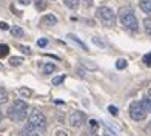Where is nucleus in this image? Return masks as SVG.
I'll return each mask as SVG.
<instances>
[{
	"mask_svg": "<svg viewBox=\"0 0 151 136\" xmlns=\"http://www.w3.org/2000/svg\"><path fill=\"white\" fill-rule=\"evenodd\" d=\"M0 121H2V111H0Z\"/></svg>",
	"mask_w": 151,
	"mask_h": 136,
	"instance_id": "35",
	"label": "nucleus"
},
{
	"mask_svg": "<svg viewBox=\"0 0 151 136\" xmlns=\"http://www.w3.org/2000/svg\"><path fill=\"white\" fill-rule=\"evenodd\" d=\"M68 37H70V40H71V42H74L76 45H77V46H80V48L83 50V51H88V46H86L83 42H82L80 39H77V36H76V34L70 33V34H68Z\"/></svg>",
	"mask_w": 151,
	"mask_h": 136,
	"instance_id": "8",
	"label": "nucleus"
},
{
	"mask_svg": "<svg viewBox=\"0 0 151 136\" xmlns=\"http://www.w3.org/2000/svg\"><path fill=\"white\" fill-rule=\"evenodd\" d=\"M85 2V6H91L93 5V0H83Z\"/></svg>",
	"mask_w": 151,
	"mask_h": 136,
	"instance_id": "33",
	"label": "nucleus"
},
{
	"mask_svg": "<svg viewBox=\"0 0 151 136\" xmlns=\"http://www.w3.org/2000/svg\"><path fill=\"white\" fill-rule=\"evenodd\" d=\"M93 43L97 45V46H100V48H106V43H105L102 39H99V37H93Z\"/></svg>",
	"mask_w": 151,
	"mask_h": 136,
	"instance_id": "20",
	"label": "nucleus"
},
{
	"mask_svg": "<svg viewBox=\"0 0 151 136\" xmlns=\"http://www.w3.org/2000/svg\"><path fill=\"white\" fill-rule=\"evenodd\" d=\"M127 67H128V60L127 59H119L117 62H116V68H117V70H125Z\"/></svg>",
	"mask_w": 151,
	"mask_h": 136,
	"instance_id": "16",
	"label": "nucleus"
},
{
	"mask_svg": "<svg viewBox=\"0 0 151 136\" xmlns=\"http://www.w3.org/2000/svg\"><path fill=\"white\" fill-rule=\"evenodd\" d=\"M0 30H3V31H6V30H9V26H8V23H6V22H0Z\"/></svg>",
	"mask_w": 151,
	"mask_h": 136,
	"instance_id": "29",
	"label": "nucleus"
},
{
	"mask_svg": "<svg viewBox=\"0 0 151 136\" xmlns=\"http://www.w3.org/2000/svg\"><path fill=\"white\" fill-rule=\"evenodd\" d=\"M28 125L32 130H45L46 128V118L39 108H32L28 113Z\"/></svg>",
	"mask_w": 151,
	"mask_h": 136,
	"instance_id": "3",
	"label": "nucleus"
},
{
	"mask_svg": "<svg viewBox=\"0 0 151 136\" xmlns=\"http://www.w3.org/2000/svg\"><path fill=\"white\" fill-rule=\"evenodd\" d=\"M20 136H37V135H34L32 132H28L26 128H23V132L20 133Z\"/></svg>",
	"mask_w": 151,
	"mask_h": 136,
	"instance_id": "28",
	"label": "nucleus"
},
{
	"mask_svg": "<svg viewBox=\"0 0 151 136\" xmlns=\"http://www.w3.org/2000/svg\"><path fill=\"white\" fill-rule=\"evenodd\" d=\"M85 124V114L80 110H76L70 114V125L71 127H82Z\"/></svg>",
	"mask_w": 151,
	"mask_h": 136,
	"instance_id": "6",
	"label": "nucleus"
},
{
	"mask_svg": "<svg viewBox=\"0 0 151 136\" xmlns=\"http://www.w3.org/2000/svg\"><path fill=\"white\" fill-rule=\"evenodd\" d=\"M148 96L151 98V88H150V90H148Z\"/></svg>",
	"mask_w": 151,
	"mask_h": 136,
	"instance_id": "34",
	"label": "nucleus"
},
{
	"mask_svg": "<svg viewBox=\"0 0 151 136\" xmlns=\"http://www.w3.org/2000/svg\"><path fill=\"white\" fill-rule=\"evenodd\" d=\"M108 111L113 114V116H117L119 114V110H117V107H114V105H109L108 107Z\"/></svg>",
	"mask_w": 151,
	"mask_h": 136,
	"instance_id": "24",
	"label": "nucleus"
},
{
	"mask_svg": "<svg viewBox=\"0 0 151 136\" xmlns=\"http://www.w3.org/2000/svg\"><path fill=\"white\" fill-rule=\"evenodd\" d=\"M12 37H23V30L20 28V26H12V28H9Z\"/></svg>",
	"mask_w": 151,
	"mask_h": 136,
	"instance_id": "11",
	"label": "nucleus"
},
{
	"mask_svg": "<svg viewBox=\"0 0 151 136\" xmlns=\"http://www.w3.org/2000/svg\"><path fill=\"white\" fill-rule=\"evenodd\" d=\"M96 17L108 28L116 25V12L109 6H99L97 11H96Z\"/></svg>",
	"mask_w": 151,
	"mask_h": 136,
	"instance_id": "4",
	"label": "nucleus"
},
{
	"mask_svg": "<svg viewBox=\"0 0 151 136\" xmlns=\"http://www.w3.org/2000/svg\"><path fill=\"white\" fill-rule=\"evenodd\" d=\"M45 8H46V3L43 0H36V9L37 11H43Z\"/></svg>",
	"mask_w": 151,
	"mask_h": 136,
	"instance_id": "23",
	"label": "nucleus"
},
{
	"mask_svg": "<svg viewBox=\"0 0 151 136\" xmlns=\"http://www.w3.org/2000/svg\"><path fill=\"white\" fill-rule=\"evenodd\" d=\"M143 62H145V65L151 67V53H150V54H145V56H143Z\"/></svg>",
	"mask_w": 151,
	"mask_h": 136,
	"instance_id": "25",
	"label": "nucleus"
},
{
	"mask_svg": "<svg viewBox=\"0 0 151 136\" xmlns=\"http://www.w3.org/2000/svg\"><path fill=\"white\" fill-rule=\"evenodd\" d=\"M9 53V46L5 43H0V57H6Z\"/></svg>",
	"mask_w": 151,
	"mask_h": 136,
	"instance_id": "17",
	"label": "nucleus"
},
{
	"mask_svg": "<svg viewBox=\"0 0 151 136\" xmlns=\"http://www.w3.org/2000/svg\"><path fill=\"white\" fill-rule=\"evenodd\" d=\"M56 136H68L65 132H62V130H59V132H56Z\"/></svg>",
	"mask_w": 151,
	"mask_h": 136,
	"instance_id": "32",
	"label": "nucleus"
},
{
	"mask_svg": "<svg viewBox=\"0 0 151 136\" xmlns=\"http://www.w3.org/2000/svg\"><path fill=\"white\" fill-rule=\"evenodd\" d=\"M140 9L151 16V0H140Z\"/></svg>",
	"mask_w": 151,
	"mask_h": 136,
	"instance_id": "9",
	"label": "nucleus"
},
{
	"mask_svg": "<svg viewBox=\"0 0 151 136\" xmlns=\"http://www.w3.org/2000/svg\"><path fill=\"white\" fill-rule=\"evenodd\" d=\"M65 77H66L65 74H60V76H56V77L52 79V85H60V84L65 80Z\"/></svg>",
	"mask_w": 151,
	"mask_h": 136,
	"instance_id": "21",
	"label": "nucleus"
},
{
	"mask_svg": "<svg viewBox=\"0 0 151 136\" xmlns=\"http://www.w3.org/2000/svg\"><path fill=\"white\" fill-rule=\"evenodd\" d=\"M19 3H20V5H29L31 0H19Z\"/></svg>",
	"mask_w": 151,
	"mask_h": 136,
	"instance_id": "31",
	"label": "nucleus"
},
{
	"mask_svg": "<svg viewBox=\"0 0 151 136\" xmlns=\"http://www.w3.org/2000/svg\"><path fill=\"white\" fill-rule=\"evenodd\" d=\"M80 62H82V65H83V67H86L88 70H96V68H97V65H96V64H93V60H86V59H82Z\"/></svg>",
	"mask_w": 151,
	"mask_h": 136,
	"instance_id": "13",
	"label": "nucleus"
},
{
	"mask_svg": "<svg viewBox=\"0 0 151 136\" xmlns=\"http://www.w3.org/2000/svg\"><path fill=\"white\" fill-rule=\"evenodd\" d=\"M22 62H23L22 57H17V56L9 57V65H11V67H19V65H22Z\"/></svg>",
	"mask_w": 151,
	"mask_h": 136,
	"instance_id": "14",
	"label": "nucleus"
},
{
	"mask_svg": "<svg viewBox=\"0 0 151 136\" xmlns=\"http://www.w3.org/2000/svg\"><path fill=\"white\" fill-rule=\"evenodd\" d=\"M143 25H145V33H147L148 36L151 37V19H145V22H143Z\"/></svg>",
	"mask_w": 151,
	"mask_h": 136,
	"instance_id": "22",
	"label": "nucleus"
},
{
	"mask_svg": "<svg viewBox=\"0 0 151 136\" xmlns=\"http://www.w3.org/2000/svg\"><path fill=\"white\" fill-rule=\"evenodd\" d=\"M28 114V104L23 99H16L8 108V118L14 122H22Z\"/></svg>",
	"mask_w": 151,
	"mask_h": 136,
	"instance_id": "2",
	"label": "nucleus"
},
{
	"mask_svg": "<svg viewBox=\"0 0 151 136\" xmlns=\"http://www.w3.org/2000/svg\"><path fill=\"white\" fill-rule=\"evenodd\" d=\"M19 93L22 94L23 98H29L31 94H32V91L29 90V88H26V87H20V88H19Z\"/></svg>",
	"mask_w": 151,
	"mask_h": 136,
	"instance_id": "18",
	"label": "nucleus"
},
{
	"mask_svg": "<svg viewBox=\"0 0 151 136\" xmlns=\"http://www.w3.org/2000/svg\"><path fill=\"white\" fill-rule=\"evenodd\" d=\"M119 22L123 25V28L128 31H137L139 30V22H137V17L133 12V9L129 6H125V8H120L119 11Z\"/></svg>",
	"mask_w": 151,
	"mask_h": 136,
	"instance_id": "1",
	"label": "nucleus"
},
{
	"mask_svg": "<svg viewBox=\"0 0 151 136\" xmlns=\"http://www.w3.org/2000/svg\"><path fill=\"white\" fill-rule=\"evenodd\" d=\"M96 136H106V135H96Z\"/></svg>",
	"mask_w": 151,
	"mask_h": 136,
	"instance_id": "36",
	"label": "nucleus"
},
{
	"mask_svg": "<svg viewBox=\"0 0 151 136\" xmlns=\"http://www.w3.org/2000/svg\"><path fill=\"white\" fill-rule=\"evenodd\" d=\"M37 45L40 46V48H45V46L48 45V40H46V39H39V40H37Z\"/></svg>",
	"mask_w": 151,
	"mask_h": 136,
	"instance_id": "26",
	"label": "nucleus"
},
{
	"mask_svg": "<svg viewBox=\"0 0 151 136\" xmlns=\"http://www.w3.org/2000/svg\"><path fill=\"white\" fill-rule=\"evenodd\" d=\"M19 50L22 51L23 54H31V50H29V46H23V45H20V46H19Z\"/></svg>",
	"mask_w": 151,
	"mask_h": 136,
	"instance_id": "27",
	"label": "nucleus"
},
{
	"mask_svg": "<svg viewBox=\"0 0 151 136\" xmlns=\"http://www.w3.org/2000/svg\"><path fill=\"white\" fill-rule=\"evenodd\" d=\"M63 2H65V5H66L70 9H73V11H77V9H79L80 0H63Z\"/></svg>",
	"mask_w": 151,
	"mask_h": 136,
	"instance_id": "10",
	"label": "nucleus"
},
{
	"mask_svg": "<svg viewBox=\"0 0 151 136\" xmlns=\"http://www.w3.org/2000/svg\"><path fill=\"white\" fill-rule=\"evenodd\" d=\"M40 23L43 26H54V25H57V17L54 14H45L42 20H40Z\"/></svg>",
	"mask_w": 151,
	"mask_h": 136,
	"instance_id": "7",
	"label": "nucleus"
},
{
	"mask_svg": "<svg viewBox=\"0 0 151 136\" xmlns=\"http://www.w3.org/2000/svg\"><path fill=\"white\" fill-rule=\"evenodd\" d=\"M140 104H142L143 108H145V111H147V113H148V111L151 113V99H143Z\"/></svg>",
	"mask_w": 151,
	"mask_h": 136,
	"instance_id": "19",
	"label": "nucleus"
},
{
	"mask_svg": "<svg viewBox=\"0 0 151 136\" xmlns=\"http://www.w3.org/2000/svg\"><path fill=\"white\" fill-rule=\"evenodd\" d=\"M56 71V65L54 64H45L43 65V74H51Z\"/></svg>",
	"mask_w": 151,
	"mask_h": 136,
	"instance_id": "12",
	"label": "nucleus"
},
{
	"mask_svg": "<svg viewBox=\"0 0 151 136\" xmlns=\"http://www.w3.org/2000/svg\"><path fill=\"white\" fill-rule=\"evenodd\" d=\"M90 125H91V128H97V121L91 119V121H90Z\"/></svg>",
	"mask_w": 151,
	"mask_h": 136,
	"instance_id": "30",
	"label": "nucleus"
},
{
	"mask_svg": "<svg viewBox=\"0 0 151 136\" xmlns=\"http://www.w3.org/2000/svg\"><path fill=\"white\" fill-rule=\"evenodd\" d=\"M6 101H8V91H6L3 87H0V105L5 104Z\"/></svg>",
	"mask_w": 151,
	"mask_h": 136,
	"instance_id": "15",
	"label": "nucleus"
},
{
	"mask_svg": "<svg viewBox=\"0 0 151 136\" xmlns=\"http://www.w3.org/2000/svg\"><path fill=\"white\" fill-rule=\"evenodd\" d=\"M129 116H131V119L136 121V122H140L147 118V111H145V108L142 107L140 102H137V101L131 102V105H129Z\"/></svg>",
	"mask_w": 151,
	"mask_h": 136,
	"instance_id": "5",
	"label": "nucleus"
}]
</instances>
